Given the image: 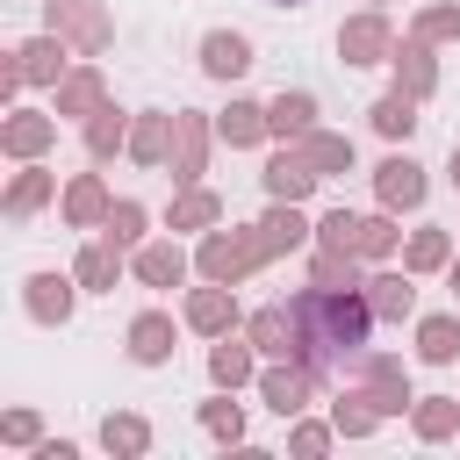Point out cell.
<instances>
[{"label":"cell","instance_id":"1","mask_svg":"<svg viewBox=\"0 0 460 460\" xmlns=\"http://www.w3.org/2000/svg\"><path fill=\"white\" fill-rule=\"evenodd\" d=\"M288 309H295V331H302V367H316V381L345 374L367 352V331L381 323L374 302H367V288H316L309 280Z\"/></svg>","mask_w":460,"mask_h":460},{"label":"cell","instance_id":"2","mask_svg":"<svg viewBox=\"0 0 460 460\" xmlns=\"http://www.w3.org/2000/svg\"><path fill=\"white\" fill-rule=\"evenodd\" d=\"M266 259H273V252L259 244V223H252V230H208L201 252H194V266H201L208 280H230V288H237L252 266H266Z\"/></svg>","mask_w":460,"mask_h":460},{"label":"cell","instance_id":"3","mask_svg":"<svg viewBox=\"0 0 460 460\" xmlns=\"http://www.w3.org/2000/svg\"><path fill=\"white\" fill-rule=\"evenodd\" d=\"M50 29H58L79 58H101V50L115 43V22H108L101 0H50Z\"/></svg>","mask_w":460,"mask_h":460},{"label":"cell","instance_id":"4","mask_svg":"<svg viewBox=\"0 0 460 460\" xmlns=\"http://www.w3.org/2000/svg\"><path fill=\"white\" fill-rule=\"evenodd\" d=\"M259 395H266V410H273V417H302V410H309V395H316V367L280 359V367H266V374H259Z\"/></svg>","mask_w":460,"mask_h":460},{"label":"cell","instance_id":"5","mask_svg":"<svg viewBox=\"0 0 460 460\" xmlns=\"http://www.w3.org/2000/svg\"><path fill=\"white\" fill-rule=\"evenodd\" d=\"M338 58H345V65H381V58H395L388 14H352V22L338 29Z\"/></svg>","mask_w":460,"mask_h":460},{"label":"cell","instance_id":"6","mask_svg":"<svg viewBox=\"0 0 460 460\" xmlns=\"http://www.w3.org/2000/svg\"><path fill=\"white\" fill-rule=\"evenodd\" d=\"M359 374H367V402L381 410V417H402L410 410V381H402V359H388V352H359Z\"/></svg>","mask_w":460,"mask_h":460},{"label":"cell","instance_id":"7","mask_svg":"<svg viewBox=\"0 0 460 460\" xmlns=\"http://www.w3.org/2000/svg\"><path fill=\"white\" fill-rule=\"evenodd\" d=\"M374 194H381L388 216L424 208V165H417V158H381V165H374Z\"/></svg>","mask_w":460,"mask_h":460},{"label":"cell","instance_id":"8","mask_svg":"<svg viewBox=\"0 0 460 460\" xmlns=\"http://www.w3.org/2000/svg\"><path fill=\"white\" fill-rule=\"evenodd\" d=\"M266 359H302V331H295V309L288 302H273V309H259L252 316V331H244Z\"/></svg>","mask_w":460,"mask_h":460},{"label":"cell","instance_id":"9","mask_svg":"<svg viewBox=\"0 0 460 460\" xmlns=\"http://www.w3.org/2000/svg\"><path fill=\"white\" fill-rule=\"evenodd\" d=\"M65 72V36L50 29V36H36V43H22L14 50V65H7V79L14 86H43V79H58Z\"/></svg>","mask_w":460,"mask_h":460},{"label":"cell","instance_id":"10","mask_svg":"<svg viewBox=\"0 0 460 460\" xmlns=\"http://www.w3.org/2000/svg\"><path fill=\"white\" fill-rule=\"evenodd\" d=\"M201 165H208V122L201 115H172V180L194 187Z\"/></svg>","mask_w":460,"mask_h":460},{"label":"cell","instance_id":"11","mask_svg":"<svg viewBox=\"0 0 460 460\" xmlns=\"http://www.w3.org/2000/svg\"><path fill=\"white\" fill-rule=\"evenodd\" d=\"M316 180H323V172L309 165V151H302V144H295V151H273V158H266V194H273V201H302V194H309Z\"/></svg>","mask_w":460,"mask_h":460},{"label":"cell","instance_id":"12","mask_svg":"<svg viewBox=\"0 0 460 460\" xmlns=\"http://www.w3.org/2000/svg\"><path fill=\"white\" fill-rule=\"evenodd\" d=\"M201 72H208V79H244V72H252V43H244L237 29H208V36H201Z\"/></svg>","mask_w":460,"mask_h":460},{"label":"cell","instance_id":"13","mask_svg":"<svg viewBox=\"0 0 460 460\" xmlns=\"http://www.w3.org/2000/svg\"><path fill=\"white\" fill-rule=\"evenodd\" d=\"M187 323H194L201 338H223V331L237 323V302H230V280H208V288H194V295H187Z\"/></svg>","mask_w":460,"mask_h":460},{"label":"cell","instance_id":"14","mask_svg":"<svg viewBox=\"0 0 460 460\" xmlns=\"http://www.w3.org/2000/svg\"><path fill=\"white\" fill-rule=\"evenodd\" d=\"M216 137H223L230 151H252V144H266V137H273V122H266V108H259V101H230V108L216 115Z\"/></svg>","mask_w":460,"mask_h":460},{"label":"cell","instance_id":"15","mask_svg":"<svg viewBox=\"0 0 460 460\" xmlns=\"http://www.w3.org/2000/svg\"><path fill=\"white\" fill-rule=\"evenodd\" d=\"M129 359H137V367L172 359V316H165V309H144V316L129 323Z\"/></svg>","mask_w":460,"mask_h":460},{"label":"cell","instance_id":"16","mask_svg":"<svg viewBox=\"0 0 460 460\" xmlns=\"http://www.w3.org/2000/svg\"><path fill=\"white\" fill-rule=\"evenodd\" d=\"M388 65H395V86H402V93H417V101L438 86V65H431V43H424V36H410Z\"/></svg>","mask_w":460,"mask_h":460},{"label":"cell","instance_id":"17","mask_svg":"<svg viewBox=\"0 0 460 460\" xmlns=\"http://www.w3.org/2000/svg\"><path fill=\"white\" fill-rule=\"evenodd\" d=\"M108 208H115V201H108V187H101L93 172H79V180L65 187V223H72V230H93V223H108Z\"/></svg>","mask_w":460,"mask_h":460},{"label":"cell","instance_id":"18","mask_svg":"<svg viewBox=\"0 0 460 460\" xmlns=\"http://www.w3.org/2000/svg\"><path fill=\"white\" fill-rule=\"evenodd\" d=\"M79 280V273H72ZM72 280L65 273H29V316L36 323H65L72 316Z\"/></svg>","mask_w":460,"mask_h":460},{"label":"cell","instance_id":"19","mask_svg":"<svg viewBox=\"0 0 460 460\" xmlns=\"http://www.w3.org/2000/svg\"><path fill=\"white\" fill-rule=\"evenodd\" d=\"M367 302H374V316H381V323H402V316L417 309L410 266H402V273H374V280H367Z\"/></svg>","mask_w":460,"mask_h":460},{"label":"cell","instance_id":"20","mask_svg":"<svg viewBox=\"0 0 460 460\" xmlns=\"http://www.w3.org/2000/svg\"><path fill=\"white\" fill-rule=\"evenodd\" d=\"M410 424H417L424 446L453 438V431H460V395H424V402H410Z\"/></svg>","mask_w":460,"mask_h":460},{"label":"cell","instance_id":"21","mask_svg":"<svg viewBox=\"0 0 460 460\" xmlns=\"http://www.w3.org/2000/svg\"><path fill=\"white\" fill-rule=\"evenodd\" d=\"M302 151H309V165L331 180V172H352V137H338V129H302L295 137Z\"/></svg>","mask_w":460,"mask_h":460},{"label":"cell","instance_id":"22","mask_svg":"<svg viewBox=\"0 0 460 460\" xmlns=\"http://www.w3.org/2000/svg\"><path fill=\"white\" fill-rule=\"evenodd\" d=\"M137 280L144 288H180L187 280V252L180 244H144L137 252Z\"/></svg>","mask_w":460,"mask_h":460},{"label":"cell","instance_id":"23","mask_svg":"<svg viewBox=\"0 0 460 460\" xmlns=\"http://www.w3.org/2000/svg\"><path fill=\"white\" fill-rule=\"evenodd\" d=\"M417 359L453 367V359H460V316H424V323H417Z\"/></svg>","mask_w":460,"mask_h":460},{"label":"cell","instance_id":"24","mask_svg":"<svg viewBox=\"0 0 460 460\" xmlns=\"http://www.w3.org/2000/svg\"><path fill=\"white\" fill-rule=\"evenodd\" d=\"M50 137H58V122H50V115H7V129H0V144H7L14 158L50 151Z\"/></svg>","mask_w":460,"mask_h":460},{"label":"cell","instance_id":"25","mask_svg":"<svg viewBox=\"0 0 460 460\" xmlns=\"http://www.w3.org/2000/svg\"><path fill=\"white\" fill-rule=\"evenodd\" d=\"M252 352H259V345H252V338H244V345H237V338H230V331H223V345H216V352H208V374H216V388H244V381H252Z\"/></svg>","mask_w":460,"mask_h":460},{"label":"cell","instance_id":"26","mask_svg":"<svg viewBox=\"0 0 460 460\" xmlns=\"http://www.w3.org/2000/svg\"><path fill=\"white\" fill-rule=\"evenodd\" d=\"M86 151H93V158L129 151V122H122V108H93V115H86Z\"/></svg>","mask_w":460,"mask_h":460},{"label":"cell","instance_id":"27","mask_svg":"<svg viewBox=\"0 0 460 460\" xmlns=\"http://www.w3.org/2000/svg\"><path fill=\"white\" fill-rule=\"evenodd\" d=\"M165 151H172V115H144L129 129V158L137 165H165Z\"/></svg>","mask_w":460,"mask_h":460},{"label":"cell","instance_id":"28","mask_svg":"<svg viewBox=\"0 0 460 460\" xmlns=\"http://www.w3.org/2000/svg\"><path fill=\"white\" fill-rule=\"evenodd\" d=\"M302 230H309V223L295 216V201H273V208L259 216V244H266V252H295V244H302Z\"/></svg>","mask_w":460,"mask_h":460},{"label":"cell","instance_id":"29","mask_svg":"<svg viewBox=\"0 0 460 460\" xmlns=\"http://www.w3.org/2000/svg\"><path fill=\"white\" fill-rule=\"evenodd\" d=\"M115 273H122V244L115 237H93L79 252V288H115Z\"/></svg>","mask_w":460,"mask_h":460},{"label":"cell","instance_id":"30","mask_svg":"<svg viewBox=\"0 0 460 460\" xmlns=\"http://www.w3.org/2000/svg\"><path fill=\"white\" fill-rule=\"evenodd\" d=\"M266 122H273V137H302V129H316V93H280V101L266 108Z\"/></svg>","mask_w":460,"mask_h":460},{"label":"cell","instance_id":"31","mask_svg":"<svg viewBox=\"0 0 460 460\" xmlns=\"http://www.w3.org/2000/svg\"><path fill=\"white\" fill-rule=\"evenodd\" d=\"M101 108V72L86 65V72H72V79H58V115H93Z\"/></svg>","mask_w":460,"mask_h":460},{"label":"cell","instance_id":"32","mask_svg":"<svg viewBox=\"0 0 460 460\" xmlns=\"http://www.w3.org/2000/svg\"><path fill=\"white\" fill-rule=\"evenodd\" d=\"M374 129H381V137H410V129H417V93H402V86L381 93V101H374Z\"/></svg>","mask_w":460,"mask_h":460},{"label":"cell","instance_id":"33","mask_svg":"<svg viewBox=\"0 0 460 460\" xmlns=\"http://www.w3.org/2000/svg\"><path fill=\"white\" fill-rule=\"evenodd\" d=\"M402 266H410V273H438V266H453V237H446V230H417L410 252H402Z\"/></svg>","mask_w":460,"mask_h":460},{"label":"cell","instance_id":"34","mask_svg":"<svg viewBox=\"0 0 460 460\" xmlns=\"http://www.w3.org/2000/svg\"><path fill=\"white\" fill-rule=\"evenodd\" d=\"M309 280H316V288H367V280H359V252H323V244H316Z\"/></svg>","mask_w":460,"mask_h":460},{"label":"cell","instance_id":"35","mask_svg":"<svg viewBox=\"0 0 460 460\" xmlns=\"http://www.w3.org/2000/svg\"><path fill=\"white\" fill-rule=\"evenodd\" d=\"M216 216H223V201H216L208 187H187V194L172 201V230H208Z\"/></svg>","mask_w":460,"mask_h":460},{"label":"cell","instance_id":"36","mask_svg":"<svg viewBox=\"0 0 460 460\" xmlns=\"http://www.w3.org/2000/svg\"><path fill=\"white\" fill-rule=\"evenodd\" d=\"M359 223H367V216H352V208H331V216L316 223V244H323V252H359Z\"/></svg>","mask_w":460,"mask_h":460},{"label":"cell","instance_id":"37","mask_svg":"<svg viewBox=\"0 0 460 460\" xmlns=\"http://www.w3.org/2000/svg\"><path fill=\"white\" fill-rule=\"evenodd\" d=\"M331 424H338L345 438H367V431L381 424V410H374V402H367L359 388H345V395H338V417H331Z\"/></svg>","mask_w":460,"mask_h":460},{"label":"cell","instance_id":"38","mask_svg":"<svg viewBox=\"0 0 460 460\" xmlns=\"http://www.w3.org/2000/svg\"><path fill=\"white\" fill-rule=\"evenodd\" d=\"M43 201H50V172H36V165H29V172L7 187V216H36Z\"/></svg>","mask_w":460,"mask_h":460},{"label":"cell","instance_id":"39","mask_svg":"<svg viewBox=\"0 0 460 460\" xmlns=\"http://www.w3.org/2000/svg\"><path fill=\"white\" fill-rule=\"evenodd\" d=\"M101 446H108V453H144V446H151V424H144V417H108V424H101Z\"/></svg>","mask_w":460,"mask_h":460},{"label":"cell","instance_id":"40","mask_svg":"<svg viewBox=\"0 0 460 460\" xmlns=\"http://www.w3.org/2000/svg\"><path fill=\"white\" fill-rule=\"evenodd\" d=\"M201 431L223 438V446H237V438H244V410H237V402H201Z\"/></svg>","mask_w":460,"mask_h":460},{"label":"cell","instance_id":"41","mask_svg":"<svg viewBox=\"0 0 460 460\" xmlns=\"http://www.w3.org/2000/svg\"><path fill=\"white\" fill-rule=\"evenodd\" d=\"M101 230H108V237H115V244H137V237H144V201H115V208H108V223H101Z\"/></svg>","mask_w":460,"mask_h":460},{"label":"cell","instance_id":"42","mask_svg":"<svg viewBox=\"0 0 460 460\" xmlns=\"http://www.w3.org/2000/svg\"><path fill=\"white\" fill-rule=\"evenodd\" d=\"M395 237H402V230H395L388 216H367V223H359V259H388Z\"/></svg>","mask_w":460,"mask_h":460},{"label":"cell","instance_id":"43","mask_svg":"<svg viewBox=\"0 0 460 460\" xmlns=\"http://www.w3.org/2000/svg\"><path fill=\"white\" fill-rule=\"evenodd\" d=\"M410 36H424V43H453V36H460V7H424Z\"/></svg>","mask_w":460,"mask_h":460},{"label":"cell","instance_id":"44","mask_svg":"<svg viewBox=\"0 0 460 460\" xmlns=\"http://www.w3.org/2000/svg\"><path fill=\"white\" fill-rule=\"evenodd\" d=\"M288 446H295L302 460H316V453L331 446V424H295V438H288Z\"/></svg>","mask_w":460,"mask_h":460},{"label":"cell","instance_id":"45","mask_svg":"<svg viewBox=\"0 0 460 460\" xmlns=\"http://www.w3.org/2000/svg\"><path fill=\"white\" fill-rule=\"evenodd\" d=\"M0 431H7L14 446H43V438H36V410H14V417H7Z\"/></svg>","mask_w":460,"mask_h":460},{"label":"cell","instance_id":"46","mask_svg":"<svg viewBox=\"0 0 460 460\" xmlns=\"http://www.w3.org/2000/svg\"><path fill=\"white\" fill-rule=\"evenodd\" d=\"M446 280H453V302H460V259H453V266H446Z\"/></svg>","mask_w":460,"mask_h":460},{"label":"cell","instance_id":"47","mask_svg":"<svg viewBox=\"0 0 460 460\" xmlns=\"http://www.w3.org/2000/svg\"><path fill=\"white\" fill-rule=\"evenodd\" d=\"M453 187H460V144H453Z\"/></svg>","mask_w":460,"mask_h":460},{"label":"cell","instance_id":"48","mask_svg":"<svg viewBox=\"0 0 460 460\" xmlns=\"http://www.w3.org/2000/svg\"><path fill=\"white\" fill-rule=\"evenodd\" d=\"M273 7H302V0H273Z\"/></svg>","mask_w":460,"mask_h":460}]
</instances>
